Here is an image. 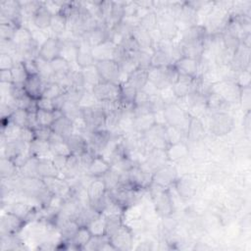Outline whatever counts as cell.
Returning <instances> with one entry per match:
<instances>
[{
    "label": "cell",
    "instance_id": "cell-31",
    "mask_svg": "<svg viewBox=\"0 0 251 251\" xmlns=\"http://www.w3.org/2000/svg\"><path fill=\"white\" fill-rule=\"evenodd\" d=\"M188 153V148L183 142H177L175 144H170L166 149L167 158L171 161H177L185 157Z\"/></svg>",
    "mask_w": 251,
    "mask_h": 251
},
{
    "label": "cell",
    "instance_id": "cell-58",
    "mask_svg": "<svg viewBox=\"0 0 251 251\" xmlns=\"http://www.w3.org/2000/svg\"><path fill=\"white\" fill-rule=\"evenodd\" d=\"M0 80H1V82L13 83V76H12L11 70L0 71Z\"/></svg>",
    "mask_w": 251,
    "mask_h": 251
},
{
    "label": "cell",
    "instance_id": "cell-42",
    "mask_svg": "<svg viewBox=\"0 0 251 251\" xmlns=\"http://www.w3.org/2000/svg\"><path fill=\"white\" fill-rule=\"evenodd\" d=\"M88 229L90 230L92 235H103L105 234L106 228V217L101 214L95 220H93L88 226Z\"/></svg>",
    "mask_w": 251,
    "mask_h": 251
},
{
    "label": "cell",
    "instance_id": "cell-14",
    "mask_svg": "<svg viewBox=\"0 0 251 251\" xmlns=\"http://www.w3.org/2000/svg\"><path fill=\"white\" fill-rule=\"evenodd\" d=\"M131 36L134 38V40L138 44L140 50L148 51L149 49L152 48L153 38L151 36V33L147 29L142 27L140 25L133 27L131 31Z\"/></svg>",
    "mask_w": 251,
    "mask_h": 251
},
{
    "label": "cell",
    "instance_id": "cell-50",
    "mask_svg": "<svg viewBox=\"0 0 251 251\" xmlns=\"http://www.w3.org/2000/svg\"><path fill=\"white\" fill-rule=\"evenodd\" d=\"M19 140L30 144L34 139H35V135H34V129L28 127V126H25V127H21L20 132H19Z\"/></svg>",
    "mask_w": 251,
    "mask_h": 251
},
{
    "label": "cell",
    "instance_id": "cell-3",
    "mask_svg": "<svg viewBox=\"0 0 251 251\" xmlns=\"http://www.w3.org/2000/svg\"><path fill=\"white\" fill-rule=\"evenodd\" d=\"M91 91L99 102L103 100H120V85L114 82L101 81Z\"/></svg>",
    "mask_w": 251,
    "mask_h": 251
},
{
    "label": "cell",
    "instance_id": "cell-10",
    "mask_svg": "<svg viewBox=\"0 0 251 251\" xmlns=\"http://www.w3.org/2000/svg\"><path fill=\"white\" fill-rule=\"evenodd\" d=\"M176 178V171L174 167L164 165L153 173V183L168 187Z\"/></svg>",
    "mask_w": 251,
    "mask_h": 251
},
{
    "label": "cell",
    "instance_id": "cell-27",
    "mask_svg": "<svg viewBox=\"0 0 251 251\" xmlns=\"http://www.w3.org/2000/svg\"><path fill=\"white\" fill-rule=\"evenodd\" d=\"M59 171L54 166L52 159H47L45 157L39 158L37 164V176L40 178L47 176H57Z\"/></svg>",
    "mask_w": 251,
    "mask_h": 251
},
{
    "label": "cell",
    "instance_id": "cell-23",
    "mask_svg": "<svg viewBox=\"0 0 251 251\" xmlns=\"http://www.w3.org/2000/svg\"><path fill=\"white\" fill-rule=\"evenodd\" d=\"M127 81L137 91L142 90V88L148 82V70L143 68H137L128 75Z\"/></svg>",
    "mask_w": 251,
    "mask_h": 251
},
{
    "label": "cell",
    "instance_id": "cell-41",
    "mask_svg": "<svg viewBox=\"0 0 251 251\" xmlns=\"http://www.w3.org/2000/svg\"><path fill=\"white\" fill-rule=\"evenodd\" d=\"M125 3L126 2H113L110 28L123 21L125 17Z\"/></svg>",
    "mask_w": 251,
    "mask_h": 251
},
{
    "label": "cell",
    "instance_id": "cell-28",
    "mask_svg": "<svg viewBox=\"0 0 251 251\" xmlns=\"http://www.w3.org/2000/svg\"><path fill=\"white\" fill-rule=\"evenodd\" d=\"M137 90L126 80L120 84V101L123 105H133Z\"/></svg>",
    "mask_w": 251,
    "mask_h": 251
},
{
    "label": "cell",
    "instance_id": "cell-55",
    "mask_svg": "<svg viewBox=\"0 0 251 251\" xmlns=\"http://www.w3.org/2000/svg\"><path fill=\"white\" fill-rule=\"evenodd\" d=\"M68 157L69 156H64V155H53L52 162H53L54 166L56 167V169L59 171V173L62 172L64 170V168L66 167Z\"/></svg>",
    "mask_w": 251,
    "mask_h": 251
},
{
    "label": "cell",
    "instance_id": "cell-9",
    "mask_svg": "<svg viewBox=\"0 0 251 251\" xmlns=\"http://www.w3.org/2000/svg\"><path fill=\"white\" fill-rule=\"evenodd\" d=\"M110 242L116 250H128L132 246V235L128 227L122 226L117 232L110 237Z\"/></svg>",
    "mask_w": 251,
    "mask_h": 251
},
{
    "label": "cell",
    "instance_id": "cell-51",
    "mask_svg": "<svg viewBox=\"0 0 251 251\" xmlns=\"http://www.w3.org/2000/svg\"><path fill=\"white\" fill-rule=\"evenodd\" d=\"M15 65H16V62L10 54H7V53L0 54V71L12 70Z\"/></svg>",
    "mask_w": 251,
    "mask_h": 251
},
{
    "label": "cell",
    "instance_id": "cell-7",
    "mask_svg": "<svg viewBox=\"0 0 251 251\" xmlns=\"http://www.w3.org/2000/svg\"><path fill=\"white\" fill-rule=\"evenodd\" d=\"M233 127V120L232 118L225 112L216 113L213 116L211 129L215 135L221 136L225 135L231 130Z\"/></svg>",
    "mask_w": 251,
    "mask_h": 251
},
{
    "label": "cell",
    "instance_id": "cell-1",
    "mask_svg": "<svg viewBox=\"0 0 251 251\" xmlns=\"http://www.w3.org/2000/svg\"><path fill=\"white\" fill-rule=\"evenodd\" d=\"M152 185L154 187H151V198L156 207V211L164 217H169L173 212V202L167 187L153 182Z\"/></svg>",
    "mask_w": 251,
    "mask_h": 251
},
{
    "label": "cell",
    "instance_id": "cell-25",
    "mask_svg": "<svg viewBox=\"0 0 251 251\" xmlns=\"http://www.w3.org/2000/svg\"><path fill=\"white\" fill-rule=\"evenodd\" d=\"M92 234L87 226H79L75 234L73 236L72 239L69 240L71 245L74 249H83L84 246L88 243L89 239L91 238Z\"/></svg>",
    "mask_w": 251,
    "mask_h": 251
},
{
    "label": "cell",
    "instance_id": "cell-33",
    "mask_svg": "<svg viewBox=\"0 0 251 251\" xmlns=\"http://www.w3.org/2000/svg\"><path fill=\"white\" fill-rule=\"evenodd\" d=\"M61 111L63 112L64 116H66L67 118H69L73 122L77 120V119L83 118L82 108L79 106L78 103H75V102H72V101L67 100Z\"/></svg>",
    "mask_w": 251,
    "mask_h": 251
},
{
    "label": "cell",
    "instance_id": "cell-35",
    "mask_svg": "<svg viewBox=\"0 0 251 251\" xmlns=\"http://www.w3.org/2000/svg\"><path fill=\"white\" fill-rule=\"evenodd\" d=\"M78 227H79V225L76 223V221L75 219H72V220H69V221L65 222L58 228V230H59V233H60V235L62 236V238L64 240H70L75 234Z\"/></svg>",
    "mask_w": 251,
    "mask_h": 251
},
{
    "label": "cell",
    "instance_id": "cell-6",
    "mask_svg": "<svg viewBox=\"0 0 251 251\" xmlns=\"http://www.w3.org/2000/svg\"><path fill=\"white\" fill-rule=\"evenodd\" d=\"M25 224V221L11 212H6L1 218V234L15 235Z\"/></svg>",
    "mask_w": 251,
    "mask_h": 251
},
{
    "label": "cell",
    "instance_id": "cell-15",
    "mask_svg": "<svg viewBox=\"0 0 251 251\" xmlns=\"http://www.w3.org/2000/svg\"><path fill=\"white\" fill-rule=\"evenodd\" d=\"M86 191L89 198V203H92L99 200L107 193V187L102 177H96L93 178V180H91L86 186Z\"/></svg>",
    "mask_w": 251,
    "mask_h": 251
},
{
    "label": "cell",
    "instance_id": "cell-38",
    "mask_svg": "<svg viewBox=\"0 0 251 251\" xmlns=\"http://www.w3.org/2000/svg\"><path fill=\"white\" fill-rule=\"evenodd\" d=\"M29 150L33 156H36L38 158L45 157L47 153H51L49 142L39 139H34L29 144Z\"/></svg>",
    "mask_w": 251,
    "mask_h": 251
},
{
    "label": "cell",
    "instance_id": "cell-47",
    "mask_svg": "<svg viewBox=\"0 0 251 251\" xmlns=\"http://www.w3.org/2000/svg\"><path fill=\"white\" fill-rule=\"evenodd\" d=\"M17 28L12 23H2L0 25L1 40H13Z\"/></svg>",
    "mask_w": 251,
    "mask_h": 251
},
{
    "label": "cell",
    "instance_id": "cell-17",
    "mask_svg": "<svg viewBox=\"0 0 251 251\" xmlns=\"http://www.w3.org/2000/svg\"><path fill=\"white\" fill-rule=\"evenodd\" d=\"M111 167L112 166L110 163L106 161L102 156H95L86 171V175L94 178L102 177L111 169Z\"/></svg>",
    "mask_w": 251,
    "mask_h": 251
},
{
    "label": "cell",
    "instance_id": "cell-24",
    "mask_svg": "<svg viewBox=\"0 0 251 251\" xmlns=\"http://www.w3.org/2000/svg\"><path fill=\"white\" fill-rule=\"evenodd\" d=\"M204 126L198 117L190 116L186 136L191 141H198L204 135Z\"/></svg>",
    "mask_w": 251,
    "mask_h": 251
},
{
    "label": "cell",
    "instance_id": "cell-56",
    "mask_svg": "<svg viewBox=\"0 0 251 251\" xmlns=\"http://www.w3.org/2000/svg\"><path fill=\"white\" fill-rule=\"evenodd\" d=\"M238 80L235 81L241 88L242 87H247L250 84V73L248 70L241 71L240 74L237 76Z\"/></svg>",
    "mask_w": 251,
    "mask_h": 251
},
{
    "label": "cell",
    "instance_id": "cell-8",
    "mask_svg": "<svg viewBox=\"0 0 251 251\" xmlns=\"http://www.w3.org/2000/svg\"><path fill=\"white\" fill-rule=\"evenodd\" d=\"M77 41V52L75 57V63L80 69L87 68L95 64V60L92 55V47L88 42L80 37Z\"/></svg>",
    "mask_w": 251,
    "mask_h": 251
},
{
    "label": "cell",
    "instance_id": "cell-52",
    "mask_svg": "<svg viewBox=\"0 0 251 251\" xmlns=\"http://www.w3.org/2000/svg\"><path fill=\"white\" fill-rule=\"evenodd\" d=\"M36 107L37 110H43V111H55L54 102L52 99L41 96L38 99H36Z\"/></svg>",
    "mask_w": 251,
    "mask_h": 251
},
{
    "label": "cell",
    "instance_id": "cell-44",
    "mask_svg": "<svg viewBox=\"0 0 251 251\" xmlns=\"http://www.w3.org/2000/svg\"><path fill=\"white\" fill-rule=\"evenodd\" d=\"M110 241V238L103 234V235H92L89 239L88 243L84 246L83 249L87 250H102L103 246Z\"/></svg>",
    "mask_w": 251,
    "mask_h": 251
},
{
    "label": "cell",
    "instance_id": "cell-36",
    "mask_svg": "<svg viewBox=\"0 0 251 251\" xmlns=\"http://www.w3.org/2000/svg\"><path fill=\"white\" fill-rule=\"evenodd\" d=\"M50 29L57 35H61L68 29V23L65 16L58 13L52 16Z\"/></svg>",
    "mask_w": 251,
    "mask_h": 251
},
{
    "label": "cell",
    "instance_id": "cell-32",
    "mask_svg": "<svg viewBox=\"0 0 251 251\" xmlns=\"http://www.w3.org/2000/svg\"><path fill=\"white\" fill-rule=\"evenodd\" d=\"M81 73H82V75H83V78H84V81H85V88L87 89V86H90V89L92 90V88L98 84L99 82L102 81L99 74H98V71L95 67V64L92 65V66H89L87 68H84V69H80Z\"/></svg>",
    "mask_w": 251,
    "mask_h": 251
},
{
    "label": "cell",
    "instance_id": "cell-16",
    "mask_svg": "<svg viewBox=\"0 0 251 251\" xmlns=\"http://www.w3.org/2000/svg\"><path fill=\"white\" fill-rule=\"evenodd\" d=\"M52 16H53L52 13L44 5V2H42L41 6L37 9V11L32 16L31 21H32V24L38 29H46L50 27Z\"/></svg>",
    "mask_w": 251,
    "mask_h": 251
},
{
    "label": "cell",
    "instance_id": "cell-5",
    "mask_svg": "<svg viewBox=\"0 0 251 251\" xmlns=\"http://www.w3.org/2000/svg\"><path fill=\"white\" fill-rule=\"evenodd\" d=\"M61 48L62 40L59 37H48L44 42L41 43L38 56L47 62H51L61 55Z\"/></svg>",
    "mask_w": 251,
    "mask_h": 251
},
{
    "label": "cell",
    "instance_id": "cell-29",
    "mask_svg": "<svg viewBox=\"0 0 251 251\" xmlns=\"http://www.w3.org/2000/svg\"><path fill=\"white\" fill-rule=\"evenodd\" d=\"M81 171L82 170H81V167L79 164L78 156L72 154L68 157L66 167L64 168L62 173L64 174V176L67 178H74V177L77 176Z\"/></svg>",
    "mask_w": 251,
    "mask_h": 251
},
{
    "label": "cell",
    "instance_id": "cell-21",
    "mask_svg": "<svg viewBox=\"0 0 251 251\" xmlns=\"http://www.w3.org/2000/svg\"><path fill=\"white\" fill-rule=\"evenodd\" d=\"M148 81L153 83L159 89H163L165 87L171 86L168 83L166 78L165 67H161V68L150 67L148 69Z\"/></svg>",
    "mask_w": 251,
    "mask_h": 251
},
{
    "label": "cell",
    "instance_id": "cell-54",
    "mask_svg": "<svg viewBox=\"0 0 251 251\" xmlns=\"http://www.w3.org/2000/svg\"><path fill=\"white\" fill-rule=\"evenodd\" d=\"M22 63H23L28 76L38 75V68H37L35 59H24L22 61Z\"/></svg>",
    "mask_w": 251,
    "mask_h": 251
},
{
    "label": "cell",
    "instance_id": "cell-22",
    "mask_svg": "<svg viewBox=\"0 0 251 251\" xmlns=\"http://www.w3.org/2000/svg\"><path fill=\"white\" fill-rule=\"evenodd\" d=\"M180 49L182 56L199 61L204 53V42L198 41L191 43H182Z\"/></svg>",
    "mask_w": 251,
    "mask_h": 251
},
{
    "label": "cell",
    "instance_id": "cell-43",
    "mask_svg": "<svg viewBox=\"0 0 251 251\" xmlns=\"http://www.w3.org/2000/svg\"><path fill=\"white\" fill-rule=\"evenodd\" d=\"M28 111L25 109H16L9 119V122L16 125L19 127L27 126Z\"/></svg>",
    "mask_w": 251,
    "mask_h": 251
},
{
    "label": "cell",
    "instance_id": "cell-2",
    "mask_svg": "<svg viewBox=\"0 0 251 251\" xmlns=\"http://www.w3.org/2000/svg\"><path fill=\"white\" fill-rule=\"evenodd\" d=\"M95 67L102 81L114 82L119 84L121 75L119 64L115 60H104L95 62Z\"/></svg>",
    "mask_w": 251,
    "mask_h": 251
},
{
    "label": "cell",
    "instance_id": "cell-40",
    "mask_svg": "<svg viewBox=\"0 0 251 251\" xmlns=\"http://www.w3.org/2000/svg\"><path fill=\"white\" fill-rule=\"evenodd\" d=\"M11 73L13 76V83L19 86H23L25 81L28 77V75L22 62L16 63L14 68L11 70Z\"/></svg>",
    "mask_w": 251,
    "mask_h": 251
},
{
    "label": "cell",
    "instance_id": "cell-4",
    "mask_svg": "<svg viewBox=\"0 0 251 251\" xmlns=\"http://www.w3.org/2000/svg\"><path fill=\"white\" fill-rule=\"evenodd\" d=\"M42 181L45 187L54 195L59 196L63 199L68 198L72 193V187L65 180L57 176H47L43 177Z\"/></svg>",
    "mask_w": 251,
    "mask_h": 251
},
{
    "label": "cell",
    "instance_id": "cell-46",
    "mask_svg": "<svg viewBox=\"0 0 251 251\" xmlns=\"http://www.w3.org/2000/svg\"><path fill=\"white\" fill-rule=\"evenodd\" d=\"M49 144H50V151L52 155H64V156L72 155V152L65 139L57 142H51Z\"/></svg>",
    "mask_w": 251,
    "mask_h": 251
},
{
    "label": "cell",
    "instance_id": "cell-26",
    "mask_svg": "<svg viewBox=\"0 0 251 251\" xmlns=\"http://www.w3.org/2000/svg\"><path fill=\"white\" fill-rule=\"evenodd\" d=\"M206 37V29L202 25L189 26L182 35V43H191L203 41Z\"/></svg>",
    "mask_w": 251,
    "mask_h": 251
},
{
    "label": "cell",
    "instance_id": "cell-34",
    "mask_svg": "<svg viewBox=\"0 0 251 251\" xmlns=\"http://www.w3.org/2000/svg\"><path fill=\"white\" fill-rule=\"evenodd\" d=\"M34 210L35 209L32 205H29V204L24 203V202H16L11 205L9 212L15 214L16 216L20 217L21 219H23L26 222V220L34 212Z\"/></svg>",
    "mask_w": 251,
    "mask_h": 251
},
{
    "label": "cell",
    "instance_id": "cell-45",
    "mask_svg": "<svg viewBox=\"0 0 251 251\" xmlns=\"http://www.w3.org/2000/svg\"><path fill=\"white\" fill-rule=\"evenodd\" d=\"M17 168L13 164V162L8 158H1V177L2 178H11L15 176V173H17Z\"/></svg>",
    "mask_w": 251,
    "mask_h": 251
},
{
    "label": "cell",
    "instance_id": "cell-39",
    "mask_svg": "<svg viewBox=\"0 0 251 251\" xmlns=\"http://www.w3.org/2000/svg\"><path fill=\"white\" fill-rule=\"evenodd\" d=\"M65 92H66L65 88L60 83H58L56 81H51V82L45 83V86H44L41 96H44V97H47V98H50L53 100Z\"/></svg>",
    "mask_w": 251,
    "mask_h": 251
},
{
    "label": "cell",
    "instance_id": "cell-18",
    "mask_svg": "<svg viewBox=\"0 0 251 251\" xmlns=\"http://www.w3.org/2000/svg\"><path fill=\"white\" fill-rule=\"evenodd\" d=\"M50 127L53 132L61 135L65 139L74 133V122L64 115L55 120Z\"/></svg>",
    "mask_w": 251,
    "mask_h": 251
},
{
    "label": "cell",
    "instance_id": "cell-37",
    "mask_svg": "<svg viewBox=\"0 0 251 251\" xmlns=\"http://www.w3.org/2000/svg\"><path fill=\"white\" fill-rule=\"evenodd\" d=\"M105 217H106L105 235H107L110 238L124 225L122 220V215H109Z\"/></svg>",
    "mask_w": 251,
    "mask_h": 251
},
{
    "label": "cell",
    "instance_id": "cell-19",
    "mask_svg": "<svg viewBox=\"0 0 251 251\" xmlns=\"http://www.w3.org/2000/svg\"><path fill=\"white\" fill-rule=\"evenodd\" d=\"M66 142L74 155H80L84 151L87 150V140L84 136H82L79 133H72L69 137H67Z\"/></svg>",
    "mask_w": 251,
    "mask_h": 251
},
{
    "label": "cell",
    "instance_id": "cell-53",
    "mask_svg": "<svg viewBox=\"0 0 251 251\" xmlns=\"http://www.w3.org/2000/svg\"><path fill=\"white\" fill-rule=\"evenodd\" d=\"M52 132H53V130L49 126H39L36 129H34L35 139L49 141V138H50Z\"/></svg>",
    "mask_w": 251,
    "mask_h": 251
},
{
    "label": "cell",
    "instance_id": "cell-30",
    "mask_svg": "<svg viewBox=\"0 0 251 251\" xmlns=\"http://www.w3.org/2000/svg\"><path fill=\"white\" fill-rule=\"evenodd\" d=\"M176 190L183 198H190L196 191V185L193 179L189 177H182L176 180Z\"/></svg>",
    "mask_w": 251,
    "mask_h": 251
},
{
    "label": "cell",
    "instance_id": "cell-11",
    "mask_svg": "<svg viewBox=\"0 0 251 251\" xmlns=\"http://www.w3.org/2000/svg\"><path fill=\"white\" fill-rule=\"evenodd\" d=\"M46 82L47 81H45L39 75H29L25 81L23 87L28 96L36 100L41 97Z\"/></svg>",
    "mask_w": 251,
    "mask_h": 251
},
{
    "label": "cell",
    "instance_id": "cell-49",
    "mask_svg": "<svg viewBox=\"0 0 251 251\" xmlns=\"http://www.w3.org/2000/svg\"><path fill=\"white\" fill-rule=\"evenodd\" d=\"M151 54L146 50H139L135 53V57L138 63L139 68L149 69L151 67Z\"/></svg>",
    "mask_w": 251,
    "mask_h": 251
},
{
    "label": "cell",
    "instance_id": "cell-20",
    "mask_svg": "<svg viewBox=\"0 0 251 251\" xmlns=\"http://www.w3.org/2000/svg\"><path fill=\"white\" fill-rule=\"evenodd\" d=\"M154 114L150 113L147 115L134 117L132 121V128L138 133H145L155 126Z\"/></svg>",
    "mask_w": 251,
    "mask_h": 251
},
{
    "label": "cell",
    "instance_id": "cell-48",
    "mask_svg": "<svg viewBox=\"0 0 251 251\" xmlns=\"http://www.w3.org/2000/svg\"><path fill=\"white\" fill-rule=\"evenodd\" d=\"M99 103L106 116L122 108V103L120 100H103V101H100Z\"/></svg>",
    "mask_w": 251,
    "mask_h": 251
},
{
    "label": "cell",
    "instance_id": "cell-13",
    "mask_svg": "<svg viewBox=\"0 0 251 251\" xmlns=\"http://www.w3.org/2000/svg\"><path fill=\"white\" fill-rule=\"evenodd\" d=\"M116 47H117V44H115L110 39L93 47L92 55H93L95 62L104 61V60H114Z\"/></svg>",
    "mask_w": 251,
    "mask_h": 251
},
{
    "label": "cell",
    "instance_id": "cell-57",
    "mask_svg": "<svg viewBox=\"0 0 251 251\" xmlns=\"http://www.w3.org/2000/svg\"><path fill=\"white\" fill-rule=\"evenodd\" d=\"M243 103V106H245L247 108V110L249 109L250 106V87H242L241 91H240V99Z\"/></svg>",
    "mask_w": 251,
    "mask_h": 251
},
{
    "label": "cell",
    "instance_id": "cell-12",
    "mask_svg": "<svg viewBox=\"0 0 251 251\" xmlns=\"http://www.w3.org/2000/svg\"><path fill=\"white\" fill-rule=\"evenodd\" d=\"M173 65L175 66V68L176 69L179 75H187L191 77L198 76L199 61L195 59L182 56L178 60H176Z\"/></svg>",
    "mask_w": 251,
    "mask_h": 251
}]
</instances>
